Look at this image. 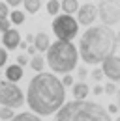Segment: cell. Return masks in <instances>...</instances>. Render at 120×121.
Instances as JSON below:
<instances>
[{"label": "cell", "instance_id": "obj_1", "mask_svg": "<svg viewBox=\"0 0 120 121\" xmlns=\"http://www.w3.org/2000/svg\"><path fill=\"white\" fill-rule=\"evenodd\" d=\"M66 86L53 73H38L30 80L26 91V103L38 116L56 114L66 104Z\"/></svg>", "mask_w": 120, "mask_h": 121}, {"label": "cell", "instance_id": "obj_2", "mask_svg": "<svg viewBox=\"0 0 120 121\" xmlns=\"http://www.w3.org/2000/svg\"><path fill=\"white\" fill-rule=\"evenodd\" d=\"M116 48H118L116 34L107 24L90 26L79 41V54L83 61L90 65L103 63L105 58H109L111 54L116 52Z\"/></svg>", "mask_w": 120, "mask_h": 121}, {"label": "cell", "instance_id": "obj_3", "mask_svg": "<svg viewBox=\"0 0 120 121\" xmlns=\"http://www.w3.org/2000/svg\"><path fill=\"white\" fill-rule=\"evenodd\" d=\"M53 121H113L109 116V110H105L98 103H90L86 99L79 101L75 99L71 103L64 104L56 112Z\"/></svg>", "mask_w": 120, "mask_h": 121}, {"label": "cell", "instance_id": "obj_4", "mask_svg": "<svg viewBox=\"0 0 120 121\" xmlns=\"http://www.w3.org/2000/svg\"><path fill=\"white\" fill-rule=\"evenodd\" d=\"M47 63L53 69V73H60V75H68L77 67L79 61V50L75 48L71 41H64V39H56L55 43H51L49 50H47Z\"/></svg>", "mask_w": 120, "mask_h": 121}, {"label": "cell", "instance_id": "obj_5", "mask_svg": "<svg viewBox=\"0 0 120 121\" xmlns=\"http://www.w3.org/2000/svg\"><path fill=\"white\" fill-rule=\"evenodd\" d=\"M53 32L56 35V39H64V41H71L77 32H79V21H75L71 15L64 13V15H56L53 19Z\"/></svg>", "mask_w": 120, "mask_h": 121}, {"label": "cell", "instance_id": "obj_6", "mask_svg": "<svg viewBox=\"0 0 120 121\" xmlns=\"http://www.w3.org/2000/svg\"><path fill=\"white\" fill-rule=\"evenodd\" d=\"M25 103V95L23 90L15 84L6 80H0V104L2 106H10V108H19Z\"/></svg>", "mask_w": 120, "mask_h": 121}, {"label": "cell", "instance_id": "obj_7", "mask_svg": "<svg viewBox=\"0 0 120 121\" xmlns=\"http://www.w3.org/2000/svg\"><path fill=\"white\" fill-rule=\"evenodd\" d=\"M98 13L101 22L107 26L118 24L120 22V0H100Z\"/></svg>", "mask_w": 120, "mask_h": 121}, {"label": "cell", "instance_id": "obj_8", "mask_svg": "<svg viewBox=\"0 0 120 121\" xmlns=\"http://www.w3.org/2000/svg\"><path fill=\"white\" fill-rule=\"evenodd\" d=\"M101 69H103L105 76H107L109 80L120 82V58L116 56V54H111L109 58H105Z\"/></svg>", "mask_w": 120, "mask_h": 121}, {"label": "cell", "instance_id": "obj_9", "mask_svg": "<svg viewBox=\"0 0 120 121\" xmlns=\"http://www.w3.org/2000/svg\"><path fill=\"white\" fill-rule=\"evenodd\" d=\"M98 17H100V13H98V8L94 4H83L77 11V21L83 26H90Z\"/></svg>", "mask_w": 120, "mask_h": 121}, {"label": "cell", "instance_id": "obj_10", "mask_svg": "<svg viewBox=\"0 0 120 121\" xmlns=\"http://www.w3.org/2000/svg\"><path fill=\"white\" fill-rule=\"evenodd\" d=\"M2 45L6 47L8 50H15L17 47L21 45V34L17 30H6L4 32V35H2Z\"/></svg>", "mask_w": 120, "mask_h": 121}, {"label": "cell", "instance_id": "obj_11", "mask_svg": "<svg viewBox=\"0 0 120 121\" xmlns=\"http://www.w3.org/2000/svg\"><path fill=\"white\" fill-rule=\"evenodd\" d=\"M34 45L38 48V52H47L49 47H51V39L45 32H38L36 34V39H34Z\"/></svg>", "mask_w": 120, "mask_h": 121}, {"label": "cell", "instance_id": "obj_12", "mask_svg": "<svg viewBox=\"0 0 120 121\" xmlns=\"http://www.w3.org/2000/svg\"><path fill=\"white\" fill-rule=\"evenodd\" d=\"M23 65H19V63H13V65H8V69H6V78L10 80V82H19L21 78H23Z\"/></svg>", "mask_w": 120, "mask_h": 121}, {"label": "cell", "instance_id": "obj_13", "mask_svg": "<svg viewBox=\"0 0 120 121\" xmlns=\"http://www.w3.org/2000/svg\"><path fill=\"white\" fill-rule=\"evenodd\" d=\"M90 93V88L86 82H77V84H73V97L75 99H79V101H83V99H86Z\"/></svg>", "mask_w": 120, "mask_h": 121}, {"label": "cell", "instance_id": "obj_14", "mask_svg": "<svg viewBox=\"0 0 120 121\" xmlns=\"http://www.w3.org/2000/svg\"><path fill=\"white\" fill-rule=\"evenodd\" d=\"M60 4H62V11H64V13H68V15L77 13V11H79V8H81L77 0H62Z\"/></svg>", "mask_w": 120, "mask_h": 121}, {"label": "cell", "instance_id": "obj_15", "mask_svg": "<svg viewBox=\"0 0 120 121\" xmlns=\"http://www.w3.org/2000/svg\"><path fill=\"white\" fill-rule=\"evenodd\" d=\"M23 4H25L26 13H30V15H34L41 9V0H23Z\"/></svg>", "mask_w": 120, "mask_h": 121}, {"label": "cell", "instance_id": "obj_16", "mask_svg": "<svg viewBox=\"0 0 120 121\" xmlns=\"http://www.w3.org/2000/svg\"><path fill=\"white\" fill-rule=\"evenodd\" d=\"M30 67H32L36 73H41V71H43V67H45V60L41 58V56H38V54H36V56H32V58H30Z\"/></svg>", "mask_w": 120, "mask_h": 121}, {"label": "cell", "instance_id": "obj_17", "mask_svg": "<svg viewBox=\"0 0 120 121\" xmlns=\"http://www.w3.org/2000/svg\"><path fill=\"white\" fill-rule=\"evenodd\" d=\"M10 121H41L38 114H30V112H23V114H17L13 119Z\"/></svg>", "mask_w": 120, "mask_h": 121}, {"label": "cell", "instance_id": "obj_18", "mask_svg": "<svg viewBox=\"0 0 120 121\" xmlns=\"http://www.w3.org/2000/svg\"><path fill=\"white\" fill-rule=\"evenodd\" d=\"M45 8H47V13L49 15H58V11L62 9V4H60L58 0H49Z\"/></svg>", "mask_w": 120, "mask_h": 121}, {"label": "cell", "instance_id": "obj_19", "mask_svg": "<svg viewBox=\"0 0 120 121\" xmlns=\"http://www.w3.org/2000/svg\"><path fill=\"white\" fill-rule=\"evenodd\" d=\"M25 19H26L25 13H23V11H19V9H13V11L10 13V21H11L13 24H23V22H25Z\"/></svg>", "mask_w": 120, "mask_h": 121}, {"label": "cell", "instance_id": "obj_20", "mask_svg": "<svg viewBox=\"0 0 120 121\" xmlns=\"http://www.w3.org/2000/svg\"><path fill=\"white\" fill-rule=\"evenodd\" d=\"M13 117H15L13 108H10V106H2V108H0V119L10 121V119H13Z\"/></svg>", "mask_w": 120, "mask_h": 121}, {"label": "cell", "instance_id": "obj_21", "mask_svg": "<svg viewBox=\"0 0 120 121\" xmlns=\"http://www.w3.org/2000/svg\"><path fill=\"white\" fill-rule=\"evenodd\" d=\"M10 4L8 2H0V19H8L10 17Z\"/></svg>", "mask_w": 120, "mask_h": 121}, {"label": "cell", "instance_id": "obj_22", "mask_svg": "<svg viewBox=\"0 0 120 121\" xmlns=\"http://www.w3.org/2000/svg\"><path fill=\"white\" fill-rule=\"evenodd\" d=\"M90 76H92L96 82H101V80H103V76H105V73H103V69H98V67H96V69L90 73Z\"/></svg>", "mask_w": 120, "mask_h": 121}, {"label": "cell", "instance_id": "obj_23", "mask_svg": "<svg viewBox=\"0 0 120 121\" xmlns=\"http://www.w3.org/2000/svg\"><path fill=\"white\" fill-rule=\"evenodd\" d=\"M105 93H107V95H115V93H118V90H116V86H115L113 80L105 84Z\"/></svg>", "mask_w": 120, "mask_h": 121}, {"label": "cell", "instance_id": "obj_24", "mask_svg": "<svg viewBox=\"0 0 120 121\" xmlns=\"http://www.w3.org/2000/svg\"><path fill=\"white\" fill-rule=\"evenodd\" d=\"M11 24H13V22H11L10 19H0V32L4 34L6 30H10V28H11Z\"/></svg>", "mask_w": 120, "mask_h": 121}, {"label": "cell", "instance_id": "obj_25", "mask_svg": "<svg viewBox=\"0 0 120 121\" xmlns=\"http://www.w3.org/2000/svg\"><path fill=\"white\" fill-rule=\"evenodd\" d=\"M8 63V48H0V67H4Z\"/></svg>", "mask_w": 120, "mask_h": 121}, {"label": "cell", "instance_id": "obj_26", "mask_svg": "<svg viewBox=\"0 0 120 121\" xmlns=\"http://www.w3.org/2000/svg\"><path fill=\"white\" fill-rule=\"evenodd\" d=\"M77 76H79V80H83V82H85V78L88 76V71H86L85 67H79V69H77Z\"/></svg>", "mask_w": 120, "mask_h": 121}, {"label": "cell", "instance_id": "obj_27", "mask_svg": "<svg viewBox=\"0 0 120 121\" xmlns=\"http://www.w3.org/2000/svg\"><path fill=\"white\" fill-rule=\"evenodd\" d=\"M62 84H64V86H73V76L70 75V73H68V75H64V78H62Z\"/></svg>", "mask_w": 120, "mask_h": 121}, {"label": "cell", "instance_id": "obj_28", "mask_svg": "<svg viewBox=\"0 0 120 121\" xmlns=\"http://www.w3.org/2000/svg\"><path fill=\"white\" fill-rule=\"evenodd\" d=\"M17 63L19 65H26V63H30V60H28V56H25V54H21V56H17Z\"/></svg>", "mask_w": 120, "mask_h": 121}, {"label": "cell", "instance_id": "obj_29", "mask_svg": "<svg viewBox=\"0 0 120 121\" xmlns=\"http://www.w3.org/2000/svg\"><path fill=\"white\" fill-rule=\"evenodd\" d=\"M94 95H96V97H98V95H101V93H105V88H101V86H100V84H96V88H94Z\"/></svg>", "mask_w": 120, "mask_h": 121}, {"label": "cell", "instance_id": "obj_30", "mask_svg": "<svg viewBox=\"0 0 120 121\" xmlns=\"http://www.w3.org/2000/svg\"><path fill=\"white\" fill-rule=\"evenodd\" d=\"M26 50H28L30 56H36V54H38V48H36V45H34V43H32V45H28V48H26Z\"/></svg>", "mask_w": 120, "mask_h": 121}, {"label": "cell", "instance_id": "obj_31", "mask_svg": "<svg viewBox=\"0 0 120 121\" xmlns=\"http://www.w3.org/2000/svg\"><path fill=\"white\" fill-rule=\"evenodd\" d=\"M109 112H111V114H116V112H120L118 104H109Z\"/></svg>", "mask_w": 120, "mask_h": 121}, {"label": "cell", "instance_id": "obj_32", "mask_svg": "<svg viewBox=\"0 0 120 121\" xmlns=\"http://www.w3.org/2000/svg\"><path fill=\"white\" fill-rule=\"evenodd\" d=\"M6 2H8L10 6H13V8H17L19 4H23V0H6Z\"/></svg>", "mask_w": 120, "mask_h": 121}, {"label": "cell", "instance_id": "obj_33", "mask_svg": "<svg viewBox=\"0 0 120 121\" xmlns=\"http://www.w3.org/2000/svg\"><path fill=\"white\" fill-rule=\"evenodd\" d=\"M34 39H36V35H32V34L26 35V43H34Z\"/></svg>", "mask_w": 120, "mask_h": 121}, {"label": "cell", "instance_id": "obj_34", "mask_svg": "<svg viewBox=\"0 0 120 121\" xmlns=\"http://www.w3.org/2000/svg\"><path fill=\"white\" fill-rule=\"evenodd\" d=\"M116 43H118V47H120V32L116 34Z\"/></svg>", "mask_w": 120, "mask_h": 121}, {"label": "cell", "instance_id": "obj_35", "mask_svg": "<svg viewBox=\"0 0 120 121\" xmlns=\"http://www.w3.org/2000/svg\"><path fill=\"white\" fill-rule=\"evenodd\" d=\"M118 108H120V88H118Z\"/></svg>", "mask_w": 120, "mask_h": 121}, {"label": "cell", "instance_id": "obj_36", "mask_svg": "<svg viewBox=\"0 0 120 121\" xmlns=\"http://www.w3.org/2000/svg\"><path fill=\"white\" fill-rule=\"evenodd\" d=\"M116 121H120V117H118V119H116Z\"/></svg>", "mask_w": 120, "mask_h": 121}]
</instances>
